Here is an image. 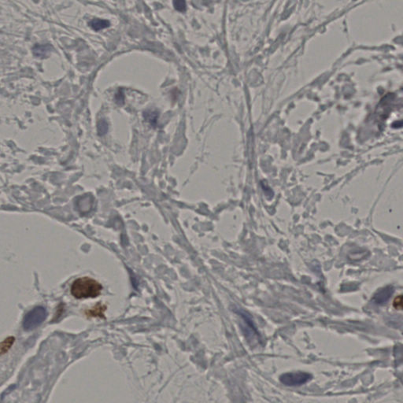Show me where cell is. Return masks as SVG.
Listing matches in <instances>:
<instances>
[{"label":"cell","mask_w":403,"mask_h":403,"mask_svg":"<svg viewBox=\"0 0 403 403\" xmlns=\"http://www.w3.org/2000/svg\"><path fill=\"white\" fill-rule=\"evenodd\" d=\"M103 290V286L97 280L84 276L73 281L71 286V294L77 299H93L99 296Z\"/></svg>","instance_id":"1"},{"label":"cell","mask_w":403,"mask_h":403,"mask_svg":"<svg viewBox=\"0 0 403 403\" xmlns=\"http://www.w3.org/2000/svg\"><path fill=\"white\" fill-rule=\"evenodd\" d=\"M47 316V310L42 306H37L30 310L23 319L24 330L30 331L36 329V327L43 323Z\"/></svg>","instance_id":"2"},{"label":"cell","mask_w":403,"mask_h":403,"mask_svg":"<svg viewBox=\"0 0 403 403\" xmlns=\"http://www.w3.org/2000/svg\"><path fill=\"white\" fill-rule=\"evenodd\" d=\"M312 379V376L304 372L288 373L280 377V382L288 387L301 386L309 382Z\"/></svg>","instance_id":"3"},{"label":"cell","mask_w":403,"mask_h":403,"mask_svg":"<svg viewBox=\"0 0 403 403\" xmlns=\"http://www.w3.org/2000/svg\"><path fill=\"white\" fill-rule=\"evenodd\" d=\"M393 292H394V289H393L392 286H389V287L383 288L374 295V301L377 303L383 304V303H385V302L389 300V298H390Z\"/></svg>","instance_id":"4"},{"label":"cell","mask_w":403,"mask_h":403,"mask_svg":"<svg viewBox=\"0 0 403 403\" xmlns=\"http://www.w3.org/2000/svg\"><path fill=\"white\" fill-rule=\"evenodd\" d=\"M107 310V306L105 305L99 304L94 306L93 308L90 309L85 312L87 317H101V318H104L105 311Z\"/></svg>","instance_id":"5"},{"label":"cell","mask_w":403,"mask_h":403,"mask_svg":"<svg viewBox=\"0 0 403 403\" xmlns=\"http://www.w3.org/2000/svg\"><path fill=\"white\" fill-rule=\"evenodd\" d=\"M90 26L92 27L95 31H99V30L103 29V28H107L110 26V22L107 20H103V19H94L91 22L89 23Z\"/></svg>","instance_id":"6"},{"label":"cell","mask_w":403,"mask_h":403,"mask_svg":"<svg viewBox=\"0 0 403 403\" xmlns=\"http://www.w3.org/2000/svg\"><path fill=\"white\" fill-rule=\"evenodd\" d=\"M14 341V337L9 336V337L5 339V340H4L1 343V345H0V347H0V353H1V355H3L4 354H6V353L8 352V351L11 348L12 345H13Z\"/></svg>","instance_id":"7"},{"label":"cell","mask_w":403,"mask_h":403,"mask_svg":"<svg viewBox=\"0 0 403 403\" xmlns=\"http://www.w3.org/2000/svg\"><path fill=\"white\" fill-rule=\"evenodd\" d=\"M50 46L49 45H40V46H36L33 48V52L35 55L39 57L47 56V54L50 52Z\"/></svg>","instance_id":"8"},{"label":"cell","mask_w":403,"mask_h":403,"mask_svg":"<svg viewBox=\"0 0 403 403\" xmlns=\"http://www.w3.org/2000/svg\"><path fill=\"white\" fill-rule=\"evenodd\" d=\"M393 307L396 310H403V295L396 297L393 301Z\"/></svg>","instance_id":"9"},{"label":"cell","mask_w":403,"mask_h":403,"mask_svg":"<svg viewBox=\"0 0 403 403\" xmlns=\"http://www.w3.org/2000/svg\"><path fill=\"white\" fill-rule=\"evenodd\" d=\"M174 6L179 11H185L186 9V4L185 0H174Z\"/></svg>","instance_id":"10"},{"label":"cell","mask_w":403,"mask_h":403,"mask_svg":"<svg viewBox=\"0 0 403 403\" xmlns=\"http://www.w3.org/2000/svg\"><path fill=\"white\" fill-rule=\"evenodd\" d=\"M403 122H396V123H395L394 125H393V127H396V128L403 127Z\"/></svg>","instance_id":"11"}]
</instances>
